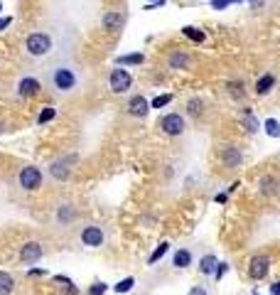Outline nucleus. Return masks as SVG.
I'll use <instances>...</instances> for the list:
<instances>
[{
	"label": "nucleus",
	"instance_id": "32",
	"mask_svg": "<svg viewBox=\"0 0 280 295\" xmlns=\"http://www.w3.org/2000/svg\"><path fill=\"white\" fill-rule=\"evenodd\" d=\"M226 271H229V263H216V271H214V278H216V280H221V278L226 276Z\"/></svg>",
	"mask_w": 280,
	"mask_h": 295
},
{
	"label": "nucleus",
	"instance_id": "34",
	"mask_svg": "<svg viewBox=\"0 0 280 295\" xmlns=\"http://www.w3.org/2000/svg\"><path fill=\"white\" fill-rule=\"evenodd\" d=\"M10 22H13V17L8 15V17H0V32H3L5 27H10Z\"/></svg>",
	"mask_w": 280,
	"mask_h": 295
},
{
	"label": "nucleus",
	"instance_id": "13",
	"mask_svg": "<svg viewBox=\"0 0 280 295\" xmlns=\"http://www.w3.org/2000/svg\"><path fill=\"white\" fill-rule=\"evenodd\" d=\"M148 111H150V101H148L145 96H140V94L131 96V101H128V114H131V116H135V118H145V116H148Z\"/></svg>",
	"mask_w": 280,
	"mask_h": 295
},
{
	"label": "nucleus",
	"instance_id": "36",
	"mask_svg": "<svg viewBox=\"0 0 280 295\" xmlns=\"http://www.w3.org/2000/svg\"><path fill=\"white\" fill-rule=\"evenodd\" d=\"M0 10H3V3H0Z\"/></svg>",
	"mask_w": 280,
	"mask_h": 295
},
{
	"label": "nucleus",
	"instance_id": "16",
	"mask_svg": "<svg viewBox=\"0 0 280 295\" xmlns=\"http://www.w3.org/2000/svg\"><path fill=\"white\" fill-rule=\"evenodd\" d=\"M192 261H194V256H192V251L189 248H177L175 251V256H172V266L175 268H189L192 266Z\"/></svg>",
	"mask_w": 280,
	"mask_h": 295
},
{
	"label": "nucleus",
	"instance_id": "6",
	"mask_svg": "<svg viewBox=\"0 0 280 295\" xmlns=\"http://www.w3.org/2000/svg\"><path fill=\"white\" fill-rule=\"evenodd\" d=\"M160 128H163V133H165V135L177 138V135H182V133H184L187 123H184V118H182L180 114H165L163 118H160Z\"/></svg>",
	"mask_w": 280,
	"mask_h": 295
},
{
	"label": "nucleus",
	"instance_id": "7",
	"mask_svg": "<svg viewBox=\"0 0 280 295\" xmlns=\"http://www.w3.org/2000/svg\"><path fill=\"white\" fill-rule=\"evenodd\" d=\"M82 244L84 246H89V248H99V246H103V239H106V234H103V229L101 227H96V224H89V227H84L82 229Z\"/></svg>",
	"mask_w": 280,
	"mask_h": 295
},
{
	"label": "nucleus",
	"instance_id": "26",
	"mask_svg": "<svg viewBox=\"0 0 280 295\" xmlns=\"http://www.w3.org/2000/svg\"><path fill=\"white\" fill-rule=\"evenodd\" d=\"M187 111H189V116H202V111H204V101H202V98H189Z\"/></svg>",
	"mask_w": 280,
	"mask_h": 295
},
{
	"label": "nucleus",
	"instance_id": "9",
	"mask_svg": "<svg viewBox=\"0 0 280 295\" xmlns=\"http://www.w3.org/2000/svg\"><path fill=\"white\" fill-rule=\"evenodd\" d=\"M42 253H45L42 244H37V241H27V244L20 248V261H22L25 266H32V263H37L39 258H42Z\"/></svg>",
	"mask_w": 280,
	"mask_h": 295
},
{
	"label": "nucleus",
	"instance_id": "28",
	"mask_svg": "<svg viewBox=\"0 0 280 295\" xmlns=\"http://www.w3.org/2000/svg\"><path fill=\"white\" fill-rule=\"evenodd\" d=\"M167 103H172V94H160L150 101V108H165Z\"/></svg>",
	"mask_w": 280,
	"mask_h": 295
},
{
	"label": "nucleus",
	"instance_id": "8",
	"mask_svg": "<svg viewBox=\"0 0 280 295\" xmlns=\"http://www.w3.org/2000/svg\"><path fill=\"white\" fill-rule=\"evenodd\" d=\"M74 163H76V155L62 158V160L52 163V167H49V175H52L54 180H59V182H66V180L71 177V165H74Z\"/></svg>",
	"mask_w": 280,
	"mask_h": 295
},
{
	"label": "nucleus",
	"instance_id": "11",
	"mask_svg": "<svg viewBox=\"0 0 280 295\" xmlns=\"http://www.w3.org/2000/svg\"><path fill=\"white\" fill-rule=\"evenodd\" d=\"M39 91H42V84H39L34 77H25V79H20V84H17V96H20V98H34Z\"/></svg>",
	"mask_w": 280,
	"mask_h": 295
},
{
	"label": "nucleus",
	"instance_id": "10",
	"mask_svg": "<svg viewBox=\"0 0 280 295\" xmlns=\"http://www.w3.org/2000/svg\"><path fill=\"white\" fill-rule=\"evenodd\" d=\"M101 25H103V30H108V32H121V30L126 27V15L118 13V10H108V13L101 17Z\"/></svg>",
	"mask_w": 280,
	"mask_h": 295
},
{
	"label": "nucleus",
	"instance_id": "21",
	"mask_svg": "<svg viewBox=\"0 0 280 295\" xmlns=\"http://www.w3.org/2000/svg\"><path fill=\"white\" fill-rule=\"evenodd\" d=\"M182 34L187 37V40H192V42H197V45H202L204 40H207V34L199 30V27H192V25H187V27H182Z\"/></svg>",
	"mask_w": 280,
	"mask_h": 295
},
{
	"label": "nucleus",
	"instance_id": "12",
	"mask_svg": "<svg viewBox=\"0 0 280 295\" xmlns=\"http://www.w3.org/2000/svg\"><path fill=\"white\" fill-rule=\"evenodd\" d=\"M221 163H224L226 167H241L244 153L238 150L236 145H224V148H221Z\"/></svg>",
	"mask_w": 280,
	"mask_h": 295
},
{
	"label": "nucleus",
	"instance_id": "1",
	"mask_svg": "<svg viewBox=\"0 0 280 295\" xmlns=\"http://www.w3.org/2000/svg\"><path fill=\"white\" fill-rule=\"evenodd\" d=\"M25 49L30 57H45L52 52V37L47 32H32L25 40Z\"/></svg>",
	"mask_w": 280,
	"mask_h": 295
},
{
	"label": "nucleus",
	"instance_id": "29",
	"mask_svg": "<svg viewBox=\"0 0 280 295\" xmlns=\"http://www.w3.org/2000/svg\"><path fill=\"white\" fill-rule=\"evenodd\" d=\"M261 184H263V192L265 195H275V187H278V180L275 177H265Z\"/></svg>",
	"mask_w": 280,
	"mask_h": 295
},
{
	"label": "nucleus",
	"instance_id": "15",
	"mask_svg": "<svg viewBox=\"0 0 280 295\" xmlns=\"http://www.w3.org/2000/svg\"><path fill=\"white\" fill-rule=\"evenodd\" d=\"M167 64H170V69H189L192 66V54H187L182 49H175L167 57Z\"/></svg>",
	"mask_w": 280,
	"mask_h": 295
},
{
	"label": "nucleus",
	"instance_id": "30",
	"mask_svg": "<svg viewBox=\"0 0 280 295\" xmlns=\"http://www.w3.org/2000/svg\"><path fill=\"white\" fill-rule=\"evenodd\" d=\"M57 116V111L54 108H45L42 114H39V118H37V123H47V121H52Z\"/></svg>",
	"mask_w": 280,
	"mask_h": 295
},
{
	"label": "nucleus",
	"instance_id": "23",
	"mask_svg": "<svg viewBox=\"0 0 280 295\" xmlns=\"http://www.w3.org/2000/svg\"><path fill=\"white\" fill-rule=\"evenodd\" d=\"M226 91H229L231 98H244V96H246L244 82H229V84H226Z\"/></svg>",
	"mask_w": 280,
	"mask_h": 295
},
{
	"label": "nucleus",
	"instance_id": "24",
	"mask_svg": "<svg viewBox=\"0 0 280 295\" xmlns=\"http://www.w3.org/2000/svg\"><path fill=\"white\" fill-rule=\"evenodd\" d=\"M244 128L253 135V133H258L261 131V123H258V118L251 114V111H246V114H244Z\"/></svg>",
	"mask_w": 280,
	"mask_h": 295
},
{
	"label": "nucleus",
	"instance_id": "27",
	"mask_svg": "<svg viewBox=\"0 0 280 295\" xmlns=\"http://www.w3.org/2000/svg\"><path fill=\"white\" fill-rule=\"evenodd\" d=\"M133 285H135V278L128 276V278H123V280H118V283L113 285V290H115V293H128V290H133Z\"/></svg>",
	"mask_w": 280,
	"mask_h": 295
},
{
	"label": "nucleus",
	"instance_id": "22",
	"mask_svg": "<svg viewBox=\"0 0 280 295\" xmlns=\"http://www.w3.org/2000/svg\"><path fill=\"white\" fill-rule=\"evenodd\" d=\"M261 128L265 131L268 138H280V121H278V118H265Z\"/></svg>",
	"mask_w": 280,
	"mask_h": 295
},
{
	"label": "nucleus",
	"instance_id": "31",
	"mask_svg": "<svg viewBox=\"0 0 280 295\" xmlns=\"http://www.w3.org/2000/svg\"><path fill=\"white\" fill-rule=\"evenodd\" d=\"M106 290H108L106 283H94V285L89 288V295H106Z\"/></svg>",
	"mask_w": 280,
	"mask_h": 295
},
{
	"label": "nucleus",
	"instance_id": "3",
	"mask_svg": "<svg viewBox=\"0 0 280 295\" xmlns=\"http://www.w3.org/2000/svg\"><path fill=\"white\" fill-rule=\"evenodd\" d=\"M17 182H20V187L25 192H37L39 187H42V172H39V167H34V165H27V167L20 170Z\"/></svg>",
	"mask_w": 280,
	"mask_h": 295
},
{
	"label": "nucleus",
	"instance_id": "14",
	"mask_svg": "<svg viewBox=\"0 0 280 295\" xmlns=\"http://www.w3.org/2000/svg\"><path fill=\"white\" fill-rule=\"evenodd\" d=\"M273 89H275V74H273V71L261 74L258 82H256V94H258V96H268Z\"/></svg>",
	"mask_w": 280,
	"mask_h": 295
},
{
	"label": "nucleus",
	"instance_id": "35",
	"mask_svg": "<svg viewBox=\"0 0 280 295\" xmlns=\"http://www.w3.org/2000/svg\"><path fill=\"white\" fill-rule=\"evenodd\" d=\"M270 295H280V280L270 285Z\"/></svg>",
	"mask_w": 280,
	"mask_h": 295
},
{
	"label": "nucleus",
	"instance_id": "37",
	"mask_svg": "<svg viewBox=\"0 0 280 295\" xmlns=\"http://www.w3.org/2000/svg\"><path fill=\"white\" fill-rule=\"evenodd\" d=\"M253 295H261V293H253Z\"/></svg>",
	"mask_w": 280,
	"mask_h": 295
},
{
	"label": "nucleus",
	"instance_id": "2",
	"mask_svg": "<svg viewBox=\"0 0 280 295\" xmlns=\"http://www.w3.org/2000/svg\"><path fill=\"white\" fill-rule=\"evenodd\" d=\"M52 84H54V89H57V91H62V94L74 91V89H76V84H79L76 71H74L71 66H57V69L52 71Z\"/></svg>",
	"mask_w": 280,
	"mask_h": 295
},
{
	"label": "nucleus",
	"instance_id": "4",
	"mask_svg": "<svg viewBox=\"0 0 280 295\" xmlns=\"http://www.w3.org/2000/svg\"><path fill=\"white\" fill-rule=\"evenodd\" d=\"M108 84H111V91H113V94H126V91L133 86V77H131L128 69L115 66V69L111 71V77H108Z\"/></svg>",
	"mask_w": 280,
	"mask_h": 295
},
{
	"label": "nucleus",
	"instance_id": "19",
	"mask_svg": "<svg viewBox=\"0 0 280 295\" xmlns=\"http://www.w3.org/2000/svg\"><path fill=\"white\" fill-rule=\"evenodd\" d=\"M74 219H76V209L71 204H62L59 212H57V221L59 224H71Z\"/></svg>",
	"mask_w": 280,
	"mask_h": 295
},
{
	"label": "nucleus",
	"instance_id": "33",
	"mask_svg": "<svg viewBox=\"0 0 280 295\" xmlns=\"http://www.w3.org/2000/svg\"><path fill=\"white\" fill-rule=\"evenodd\" d=\"M187 295H207V288H204V285H194Z\"/></svg>",
	"mask_w": 280,
	"mask_h": 295
},
{
	"label": "nucleus",
	"instance_id": "20",
	"mask_svg": "<svg viewBox=\"0 0 280 295\" xmlns=\"http://www.w3.org/2000/svg\"><path fill=\"white\" fill-rule=\"evenodd\" d=\"M145 62V54H140V52H135V54H121V57H118L115 59V64L118 66H138V64H143Z\"/></svg>",
	"mask_w": 280,
	"mask_h": 295
},
{
	"label": "nucleus",
	"instance_id": "25",
	"mask_svg": "<svg viewBox=\"0 0 280 295\" xmlns=\"http://www.w3.org/2000/svg\"><path fill=\"white\" fill-rule=\"evenodd\" d=\"M167 251H170V244H167V241H163V244H160V246H157V248H155V251L150 253L148 263H150V266H152V263H157V261H160V258H163V256H165Z\"/></svg>",
	"mask_w": 280,
	"mask_h": 295
},
{
	"label": "nucleus",
	"instance_id": "17",
	"mask_svg": "<svg viewBox=\"0 0 280 295\" xmlns=\"http://www.w3.org/2000/svg\"><path fill=\"white\" fill-rule=\"evenodd\" d=\"M216 256L214 253H207V256H202V258H199V273H202V276H212L214 271H216Z\"/></svg>",
	"mask_w": 280,
	"mask_h": 295
},
{
	"label": "nucleus",
	"instance_id": "5",
	"mask_svg": "<svg viewBox=\"0 0 280 295\" xmlns=\"http://www.w3.org/2000/svg\"><path fill=\"white\" fill-rule=\"evenodd\" d=\"M270 273V258L265 253H256L248 261V278L251 280H263Z\"/></svg>",
	"mask_w": 280,
	"mask_h": 295
},
{
	"label": "nucleus",
	"instance_id": "18",
	"mask_svg": "<svg viewBox=\"0 0 280 295\" xmlns=\"http://www.w3.org/2000/svg\"><path fill=\"white\" fill-rule=\"evenodd\" d=\"M15 293V278L8 271H0V295H13Z\"/></svg>",
	"mask_w": 280,
	"mask_h": 295
}]
</instances>
